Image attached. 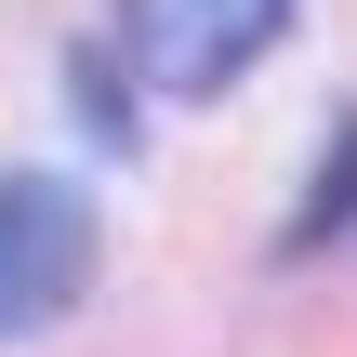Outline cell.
I'll return each mask as SVG.
<instances>
[{"mask_svg": "<svg viewBox=\"0 0 357 357\" xmlns=\"http://www.w3.org/2000/svg\"><path fill=\"white\" fill-rule=\"evenodd\" d=\"M93 265H106V225H93V199L66 185V172H0V344H26V331H53L79 291H93Z\"/></svg>", "mask_w": 357, "mask_h": 357, "instance_id": "obj_1", "label": "cell"}, {"mask_svg": "<svg viewBox=\"0 0 357 357\" xmlns=\"http://www.w3.org/2000/svg\"><path fill=\"white\" fill-rule=\"evenodd\" d=\"M278 26H291V0H119L132 79L146 93H185V106H212L225 79H252L278 53Z\"/></svg>", "mask_w": 357, "mask_h": 357, "instance_id": "obj_2", "label": "cell"}, {"mask_svg": "<svg viewBox=\"0 0 357 357\" xmlns=\"http://www.w3.org/2000/svg\"><path fill=\"white\" fill-rule=\"evenodd\" d=\"M344 212H357V119H344V146H331V172L305 185V212H291V238H278V252H318Z\"/></svg>", "mask_w": 357, "mask_h": 357, "instance_id": "obj_3", "label": "cell"}]
</instances>
